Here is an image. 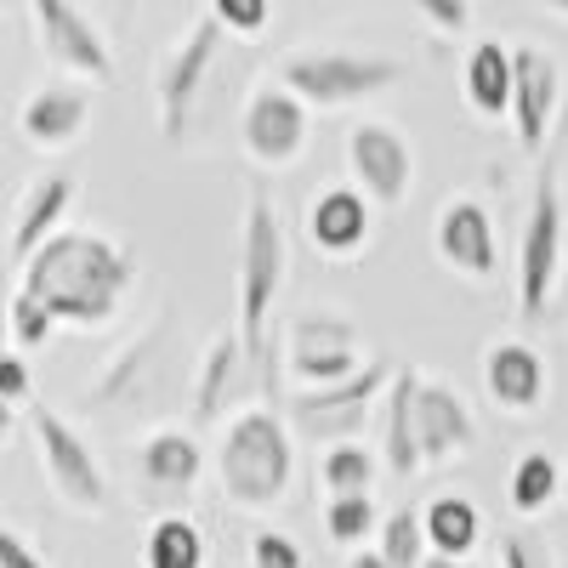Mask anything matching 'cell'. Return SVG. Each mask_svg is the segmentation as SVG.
<instances>
[{
	"instance_id": "cell-1",
	"label": "cell",
	"mask_w": 568,
	"mask_h": 568,
	"mask_svg": "<svg viewBox=\"0 0 568 568\" xmlns=\"http://www.w3.org/2000/svg\"><path fill=\"white\" fill-rule=\"evenodd\" d=\"M131 256L85 227H58L29 262H23V291L45 302L58 324H109L131 291Z\"/></svg>"
},
{
	"instance_id": "cell-2",
	"label": "cell",
	"mask_w": 568,
	"mask_h": 568,
	"mask_svg": "<svg viewBox=\"0 0 568 568\" xmlns=\"http://www.w3.org/2000/svg\"><path fill=\"white\" fill-rule=\"evenodd\" d=\"M291 433L273 409H245L240 420L227 426L216 471H222V489L233 506H273L284 489H291Z\"/></svg>"
},
{
	"instance_id": "cell-3",
	"label": "cell",
	"mask_w": 568,
	"mask_h": 568,
	"mask_svg": "<svg viewBox=\"0 0 568 568\" xmlns=\"http://www.w3.org/2000/svg\"><path fill=\"white\" fill-rule=\"evenodd\" d=\"M284 284V227L267 205V194H251L245 205V240H240V358L256 369L267 358V313Z\"/></svg>"
},
{
	"instance_id": "cell-4",
	"label": "cell",
	"mask_w": 568,
	"mask_h": 568,
	"mask_svg": "<svg viewBox=\"0 0 568 568\" xmlns=\"http://www.w3.org/2000/svg\"><path fill=\"white\" fill-rule=\"evenodd\" d=\"M398 80H404V63L375 58V52H291L278 63V85L296 91L307 109L364 103L375 91H393Z\"/></svg>"
},
{
	"instance_id": "cell-5",
	"label": "cell",
	"mask_w": 568,
	"mask_h": 568,
	"mask_svg": "<svg viewBox=\"0 0 568 568\" xmlns=\"http://www.w3.org/2000/svg\"><path fill=\"white\" fill-rule=\"evenodd\" d=\"M568 262V227H562V194H557V171L540 165L535 194H529V222L517 240V302L529 318H540L551 307L557 273Z\"/></svg>"
},
{
	"instance_id": "cell-6",
	"label": "cell",
	"mask_w": 568,
	"mask_h": 568,
	"mask_svg": "<svg viewBox=\"0 0 568 568\" xmlns=\"http://www.w3.org/2000/svg\"><path fill=\"white\" fill-rule=\"evenodd\" d=\"M375 393H387V364H358L347 382H329V387H307L291 398V420L302 426V438L313 444H353L369 420Z\"/></svg>"
},
{
	"instance_id": "cell-7",
	"label": "cell",
	"mask_w": 568,
	"mask_h": 568,
	"mask_svg": "<svg viewBox=\"0 0 568 568\" xmlns=\"http://www.w3.org/2000/svg\"><path fill=\"white\" fill-rule=\"evenodd\" d=\"M29 426H34V444H40L45 478H52L58 500H69L74 511H103L109 484H103L98 455L85 449V438L74 433V426H69L58 409H45V404H34V409H29Z\"/></svg>"
},
{
	"instance_id": "cell-8",
	"label": "cell",
	"mask_w": 568,
	"mask_h": 568,
	"mask_svg": "<svg viewBox=\"0 0 568 568\" xmlns=\"http://www.w3.org/2000/svg\"><path fill=\"white\" fill-rule=\"evenodd\" d=\"M222 34H227V29L205 12L194 29L171 45V58L160 63V131H165L171 142H182L187 120H194V103H200V91H205V80H211L216 52H222Z\"/></svg>"
},
{
	"instance_id": "cell-9",
	"label": "cell",
	"mask_w": 568,
	"mask_h": 568,
	"mask_svg": "<svg viewBox=\"0 0 568 568\" xmlns=\"http://www.w3.org/2000/svg\"><path fill=\"white\" fill-rule=\"evenodd\" d=\"M34 12V29H40V45L63 74H80V80H109L114 58H109V40L98 34L74 0H29Z\"/></svg>"
},
{
	"instance_id": "cell-10",
	"label": "cell",
	"mask_w": 568,
	"mask_h": 568,
	"mask_svg": "<svg viewBox=\"0 0 568 568\" xmlns=\"http://www.w3.org/2000/svg\"><path fill=\"white\" fill-rule=\"evenodd\" d=\"M307 131H313L307 103L296 98V91H284V85H262L256 98L245 103L240 136H245V154L256 165H291L307 149Z\"/></svg>"
},
{
	"instance_id": "cell-11",
	"label": "cell",
	"mask_w": 568,
	"mask_h": 568,
	"mask_svg": "<svg viewBox=\"0 0 568 568\" xmlns=\"http://www.w3.org/2000/svg\"><path fill=\"white\" fill-rule=\"evenodd\" d=\"M347 160H353V171H358V182H364V194H369L375 205H398V200L409 194L415 160H409V142H404L393 125L358 120V125L347 131Z\"/></svg>"
},
{
	"instance_id": "cell-12",
	"label": "cell",
	"mask_w": 568,
	"mask_h": 568,
	"mask_svg": "<svg viewBox=\"0 0 568 568\" xmlns=\"http://www.w3.org/2000/svg\"><path fill=\"white\" fill-rule=\"evenodd\" d=\"M557 63L540 52V45H517L511 52V109H506V120H511V131H517V142L535 154L540 142H546V131H551V114H557Z\"/></svg>"
},
{
	"instance_id": "cell-13",
	"label": "cell",
	"mask_w": 568,
	"mask_h": 568,
	"mask_svg": "<svg viewBox=\"0 0 568 568\" xmlns=\"http://www.w3.org/2000/svg\"><path fill=\"white\" fill-rule=\"evenodd\" d=\"M415 449H420V466H438L471 449V415L449 382L415 387Z\"/></svg>"
},
{
	"instance_id": "cell-14",
	"label": "cell",
	"mask_w": 568,
	"mask_h": 568,
	"mask_svg": "<svg viewBox=\"0 0 568 568\" xmlns=\"http://www.w3.org/2000/svg\"><path fill=\"white\" fill-rule=\"evenodd\" d=\"M438 251L455 273L489 278L495 273V222L478 200H449L438 216Z\"/></svg>"
},
{
	"instance_id": "cell-15",
	"label": "cell",
	"mask_w": 568,
	"mask_h": 568,
	"mask_svg": "<svg viewBox=\"0 0 568 568\" xmlns=\"http://www.w3.org/2000/svg\"><path fill=\"white\" fill-rule=\"evenodd\" d=\"M85 120H91V98L80 85H69V80H52V85H40L34 98L23 103L18 131L34 142V149H69V142L85 131Z\"/></svg>"
},
{
	"instance_id": "cell-16",
	"label": "cell",
	"mask_w": 568,
	"mask_h": 568,
	"mask_svg": "<svg viewBox=\"0 0 568 568\" xmlns=\"http://www.w3.org/2000/svg\"><path fill=\"white\" fill-rule=\"evenodd\" d=\"M69 205H74V176L69 171H45L29 194H23V205H18V222H12V262H29L52 233L63 227V216H69Z\"/></svg>"
},
{
	"instance_id": "cell-17",
	"label": "cell",
	"mask_w": 568,
	"mask_h": 568,
	"mask_svg": "<svg viewBox=\"0 0 568 568\" xmlns=\"http://www.w3.org/2000/svg\"><path fill=\"white\" fill-rule=\"evenodd\" d=\"M307 233L324 256H358L364 240H369V200L358 187H324L313 200V216H307Z\"/></svg>"
},
{
	"instance_id": "cell-18",
	"label": "cell",
	"mask_w": 568,
	"mask_h": 568,
	"mask_svg": "<svg viewBox=\"0 0 568 568\" xmlns=\"http://www.w3.org/2000/svg\"><path fill=\"white\" fill-rule=\"evenodd\" d=\"M484 382H489V398L500 409H540V398H546V364L524 342H500L484 358Z\"/></svg>"
},
{
	"instance_id": "cell-19",
	"label": "cell",
	"mask_w": 568,
	"mask_h": 568,
	"mask_svg": "<svg viewBox=\"0 0 568 568\" xmlns=\"http://www.w3.org/2000/svg\"><path fill=\"white\" fill-rule=\"evenodd\" d=\"M415 387H420V369L415 364H398L387 375V426H382V449H387V466L393 478H415L420 471V449H415Z\"/></svg>"
},
{
	"instance_id": "cell-20",
	"label": "cell",
	"mask_w": 568,
	"mask_h": 568,
	"mask_svg": "<svg viewBox=\"0 0 568 568\" xmlns=\"http://www.w3.org/2000/svg\"><path fill=\"white\" fill-rule=\"evenodd\" d=\"M460 85H466V103L478 109L484 120H500L506 109H511V45H500V40H478L466 52V74H460Z\"/></svg>"
},
{
	"instance_id": "cell-21",
	"label": "cell",
	"mask_w": 568,
	"mask_h": 568,
	"mask_svg": "<svg viewBox=\"0 0 568 568\" xmlns=\"http://www.w3.org/2000/svg\"><path fill=\"white\" fill-rule=\"evenodd\" d=\"M420 529H426V546H433L438 557H466L471 546L484 540V517L460 495H438L433 506L420 511Z\"/></svg>"
},
{
	"instance_id": "cell-22",
	"label": "cell",
	"mask_w": 568,
	"mask_h": 568,
	"mask_svg": "<svg viewBox=\"0 0 568 568\" xmlns=\"http://www.w3.org/2000/svg\"><path fill=\"white\" fill-rule=\"evenodd\" d=\"M200 466H205V455L187 433H154L142 444V478L160 484V489H194Z\"/></svg>"
},
{
	"instance_id": "cell-23",
	"label": "cell",
	"mask_w": 568,
	"mask_h": 568,
	"mask_svg": "<svg viewBox=\"0 0 568 568\" xmlns=\"http://www.w3.org/2000/svg\"><path fill=\"white\" fill-rule=\"evenodd\" d=\"M149 568H205V535L187 524V517H160L142 546Z\"/></svg>"
},
{
	"instance_id": "cell-24",
	"label": "cell",
	"mask_w": 568,
	"mask_h": 568,
	"mask_svg": "<svg viewBox=\"0 0 568 568\" xmlns=\"http://www.w3.org/2000/svg\"><path fill=\"white\" fill-rule=\"evenodd\" d=\"M506 495H511V506L524 511V517H535V511H546L557 495H562V466L551 460V455H540V449H529L524 460L511 466V484H506Z\"/></svg>"
},
{
	"instance_id": "cell-25",
	"label": "cell",
	"mask_w": 568,
	"mask_h": 568,
	"mask_svg": "<svg viewBox=\"0 0 568 568\" xmlns=\"http://www.w3.org/2000/svg\"><path fill=\"white\" fill-rule=\"evenodd\" d=\"M240 369H245V358H240V336L211 342L205 369H200V387H194V415H200V420H211V415L227 404V387H233V375H240Z\"/></svg>"
},
{
	"instance_id": "cell-26",
	"label": "cell",
	"mask_w": 568,
	"mask_h": 568,
	"mask_svg": "<svg viewBox=\"0 0 568 568\" xmlns=\"http://www.w3.org/2000/svg\"><path fill=\"white\" fill-rule=\"evenodd\" d=\"M324 489L329 495H369V478H375V455L353 438V444H329L324 449Z\"/></svg>"
},
{
	"instance_id": "cell-27",
	"label": "cell",
	"mask_w": 568,
	"mask_h": 568,
	"mask_svg": "<svg viewBox=\"0 0 568 568\" xmlns=\"http://www.w3.org/2000/svg\"><path fill=\"white\" fill-rule=\"evenodd\" d=\"M382 529V517H375V500L369 495H329L324 506V535L336 540V546H353L364 535Z\"/></svg>"
},
{
	"instance_id": "cell-28",
	"label": "cell",
	"mask_w": 568,
	"mask_h": 568,
	"mask_svg": "<svg viewBox=\"0 0 568 568\" xmlns=\"http://www.w3.org/2000/svg\"><path fill=\"white\" fill-rule=\"evenodd\" d=\"M324 347H358V324L336 313H302L291 324V353H324Z\"/></svg>"
},
{
	"instance_id": "cell-29",
	"label": "cell",
	"mask_w": 568,
	"mask_h": 568,
	"mask_svg": "<svg viewBox=\"0 0 568 568\" xmlns=\"http://www.w3.org/2000/svg\"><path fill=\"white\" fill-rule=\"evenodd\" d=\"M149 358H154V336L131 342L125 358H114V364L98 375V387H91V409H103V404H114V398H131V387H136V375H142V364H149Z\"/></svg>"
},
{
	"instance_id": "cell-30",
	"label": "cell",
	"mask_w": 568,
	"mask_h": 568,
	"mask_svg": "<svg viewBox=\"0 0 568 568\" xmlns=\"http://www.w3.org/2000/svg\"><path fill=\"white\" fill-rule=\"evenodd\" d=\"M375 535H382V557H387V568H420V557H426V529H420V517H415V511H393Z\"/></svg>"
},
{
	"instance_id": "cell-31",
	"label": "cell",
	"mask_w": 568,
	"mask_h": 568,
	"mask_svg": "<svg viewBox=\"0 0 568 568\" xmlns=\"http://www.w3.org/2000/svg\"><path fill=\"white\" fill-rule=\"evenodd\" d=\"M358 369V347H324V353H291V375L302 387H329V382H347Z\"/></svg>"
},
{
	"instance_id": "cell-32",
	"label": "cell",
	"mask_w": 568,
	"mask_h": 568,
	"mask_svg": "<svg viewBox=\"0 0 568 568\" xmlns=\"http://www.w3.org/2000/svg\"><path fill=\"white\" fill-rule=\"evenodd\" d=\"M7 318H12V342H18V347H45V342H52V329H58V318L45 313V302L29 296V291L12 296Z\"/></svg>"
},
{
	"instance_id": "cell-33",
	"label": "cell",
	"mask_w": 568,
	"mask_h": 568,
	"mask_svg": "<svg viewBox=\"0 0 568 568\" xmlns=\"http://www.w3.org/2000/svg\"><path fill=\"white\" fill-rule=\"evenodd\" d=\"M267 0H211V18L233 34H262L267 29Z\"/></svg>"
},
{
	"instance_id": "cell-34",
	"label": "cell",
	"mask_w": 568,
	"mask_h": 568,
	"mask_svg": "<svg viewBox=\"0 0 568 568\" xmlns=\"http://www.w3.org/2000/svg\"><path fill=\"white\" fill-rule=\"evenodd\" d=\"M251 562H256V568H302V546L284 540L278 529H262V535L251 540Z\"/></svg>"
},
{
	"instance_id": "cell-35",
	"label": "cell",
	"mask_w": 568,
	"mask_h": 568,
	"mask_svg": "<svg viewBox=\"0 0 568 568\" xmlns=\"http://www.w3.org/2000/svg\"><path fill=\"white\" fill-rule=\"evenodd\" d=\"M415 7L438 34H466L471 29V0H415Z\"/></svg>"
},
{
	"instance_id": "cell-36",
	"label": "cell",
	"mask_w": 568,
	"mask_h": 568,
	"mask_svg": "<svg viewBox=\"0 0 568 568\" xmlns=\"http://www.w3.org/2000/svg\"><path fill=\"white\" fill-rule=\"evenodd\" d=\"M34 393V382H29V364L7 347V353H0V404H23Z\"/></svg>"
},
{
	"instance_id": "cell-37",
	"label": "cell",
	"mask_w": 568,
	"mask_h": 568,
	"mask_svg": "<svg viewBox=\"0 0 568 568\" xmlns=\"http://www.w3.org/2000/svg\"><path fill=\"white\" fill-rule=\"evenodd\" d=\"M0 568H45V562H40V551L23 535H12L7 524H0Z\"/></svg>"
},
{
	"instance_id": "cell-38",
	"label": "cell",
	"mask_w": 568,
	"mask_h": 568,
	"mask_svg": "<svg viewBox=\"0 0 568 568\" xmlns=\"http://www.w3.org/2000/svg\"><path fill=\"white\" fill-rule=\"evenodd\" d=\"M500 568H546V557L529 535H506L500 540Z\"/></svg>"
},
{
	"instance_id": "cell-39",
	"label": "cell",
	"mask_w": 568,
	"mask_h": 568,
	"mask_svg": "<svg viewBox=\"0 0 568 568\" xmlns=\"http://www.w3.org/2000/svg\"><path fill=\"white\" fill-rule=\"evenodd\" d=\"M7 307H12V296H7V278H0V353L12 347V318H7Z\"/></svg>"
},
{
	"instance_id": "cell-40",
	"label": "cell",
	"mask_w": 568,
	"mask_h": 568,
	"mask_svg": "<svg viewBox=\"0 0 568 568\" xmlns=\"http://www.w3.org/2000/svg\"><path fill=\"white\" fill-rule=\"evenodd\" d=\"M347 568H387V557L382 551H358V557H347Z\"/></svg>"
},
{
	"instance_id": "cell-41",
	"label": "cell",
	"mask_w": 568,
	"mask_h": 568,
	"mask_svg": "<svg viewBox=\"0 0 568 568\" xmlns=\"http://www.w3.org/2000/svg\"><path fill=\"white\" fill-rule=\"evenodd\" d=\"M12 438V404H0V444Z\"/></svg>"
},
{
	"instance_id": "cell-42",
	"label": "cell",
	"mask_w": 568,
	"mask_h": 568,
	"mask_svg": "<svg viewBox=\"0 0 568 568\" xmlns=\"http://www.w3.org/2000/svg\"><path fill=\"white\" fill-rule=\"evenodd\" d=\"M420 568H460V562H455V557H438V551H433V557H420Z\"/></svg>"
},
{
	"instance_id": "cell-43",
	"label": "cell",
	"mask_w": 568,
	"mask_h": 568,
	"mask_svg": "<svg viewBox=\"0 0 568 568\" xmlns=\"http://www.w3.org/2000/svg\"><path fill=\"white\" fill-rule=\"evenodd\" d=\"M18 12V0H0V18H12Z\"/></svg>"
},
{
	"instance_id": "cell-44",
	"label": "cell",
	"mask_w": 568,
	"mask_h": 568,
	"mask_svg": "<svg viewBox=\"0 0 568 568\" xmlns=\"http://www.w3.org/2000/svg\"><path fill=\"white\" fill-rule=\"evenodd\" d=\"M546 7H551V12H562V18H568V0H546Z\"/></svg>"
},
{
	"instance_id": "cell-45",
	"label": "cell",
	"mask_w": 568,
	"mask_h": 568,
	"mask_svg": "<svg viewBox=\"0 0 568 568\" xmlns=\"http://www.w3.org/2000/svg\"><path fill=\"white\" fill-rule=\"evenodd\" d=\"M562 500H568V466H562Z\"/></svg>"
},
{
	"instance_id": "cell-46",
	"label": "cell",
	"mask_w": 568,
	"mask_h": 568,
	"mask_svg": "<svg viewBox=\"0 0 568 568\" xmlns=\"http://www.w3.org/2000/svg\"><path fill=\"white\" fill-rule=\"evenodd\" d=\"M478 568H484V562H478Z\"/></svg>"
}]
</instances>
